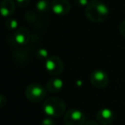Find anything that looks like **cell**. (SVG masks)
Masks as SVG:
<instances>
[{"mask_svg":"<svg viewBox=\"0 0 125 125\" xmlns=\"http://www.w3.org/2000/svg\"><path fill=\"white\" fill-rule=\"evenodd\" d=\"M120 33L125 37V21H123L120 25Z\"/></svg>","mask_w":125,"mask_h":125,"instance_id":"cell-18","label":"cell"},{"mask_svg":"<svg viewBox=\"0 0 125 125\" xmlns=\"http://www.w3.org/2000/svg\"><path fill=\"white\" fill-rule=\"evenodd\" d=\"M45 69L51 75L57 76L62 72L63 64L62 60L57 56H51L46 59Z\"/></svg>","mask_w":125,"mask_h":125,"instance_id":"cell-5","label":"cell"},{"mask_svg":"<svg viewBox=\"0 0 125 125\" xmlns=\"http://www.w3.org/2000/svg\"><path fill=\"white\" fill-rule=\"evenodd\" d=\"M5 25L9 29H16L18 26V23L16 20L12 19V20H9V21H7V22H6Z\"/></svg>","mask_w":125,"mask_h":125,"instance_id":"cell-13","label":"cell"},{"mask_svg":"<svg viewBox=\"0 0 125 125\" xmlns=\"http://www.w3.org/2000/svg\"><path fill=\"white\" fill-rule=\"evenodd\" d=\"M17 4L21 8H24L29 4V0H16Z\"/></svg>","mask_w":125,"mask_h":125,"instance_id":"cell-16","label":"cell"},{"mask_svg":"<svg viewBox=\"0 0 125 125\" xmlns=\"http://www.w3.org/2000/svg\"><path fill=\"white\" fill-rule=\"evenodd\" d=\"M64 123L66 125H85L86 116L79 110L71 109L65 114Z\"/></svg>","mask_w":125,"mask_h":125,"instance_id":"cell-4","label":"cell"},{"mask_svg":"<svg viewBox=\"0 0 125 125\" xmlns=\"http://www.w3.org/2000/svg\"><path fill=\"white\" fill-rule=\"evenodd\" d=\"M43 110L49 117H59L66 111V104L62 99L52 97L45 99L43 104Z\"/></svg>","mask_w":125,"mask_h":125,"instance_id":"cell-2","label":"cell"},{"mask_svg":"<svg viewBox=\"0 0 125 125\" xmlns=\"http://www.w3.org/2000/svg\"><path fill=\"white\" fill-rule=\"evenodd\" d=\"M90 81L94 87L97 88H104L109 83V77L105 71L98 69L92 72L90 75Z\"/></svg>","mask_w":125,"mask_h":125,"instance_id":"cell-6","label":"cell"},{"mask_svg":"<svg viewBox=\"0 0 125 125\" xmlns=\"http://www.w3.org/2000/svg\"><path fill=\"white\" fill-rule=\"evenodd\" d=\"M85 14L93 22H102L109 16V9L99 0H92L86 7Z\"/></svg>","mask_w":125,"mask_h":125,"instance_id":"cell-1","label":"cell"},{"mask_svg":"<svg viewBox=\"0 0 125 125\" xmlns=\"http://www.w3.org/2000/svg\"><path fill=\"white\" fill-rule=\"evenodd\" d=\"M49 7L51 8V4H49L47 0H40L37 3V9L40 11H46Z\"/></svg>","mask_w":125,"mask_h":125,"instance_id":"cell-12","label":"cell"},{"mask_svg":"<svg viewBox=\"0 0 125 125\" xmlns=\"http://www.w3.org/2000/svg\"><path fill=\"white\" fill-rule=\"evenodd\" d=\"M51 9L57 16H65L70 10V4L68 0H52Z\"/></svg>","mask_w":125,"mask_h":125,"instance_id":"cell-7","label":"cell"},{"mask_svg":"<svg viewBox=\"0 0 125 125\" xmlns=\"http://www.w3.org/2000/svg\"><path fill=\"white\" fill-rule=\"evenodd\" d=\"M15 11V3L13 0H3L1 2V12L4 16H10Z\"/></svg>","mask_w":125,"mask_h":125,"instance_id":"cell-11","label":"cell"},{"mask_svg":"<svg viewBox=\"0 0 125 125\" xmlns=\"http://www.w3.org/2000/svg\"><path fill=\"white\" fill-rule=\"evenodd\" d=\"M63 82L57 76H53L48 80L46 83V90L50 93H58L62 90Z\"/></svg>","mask_w":125,"mask_h":125,"instance_id":"cell-9","label":"cell"},{"mask_svg":"<svg viewBox=\"0 0 125 125\" xmlns=\"http://www.w3.org/2000/svg\"><path fill=\"white\" fill-rule=\"evenodd\" d=\"M46 88L39 83H32L28 86L25 94L31 102H40L43 100L46 95Z\"/></svg>","mask_w":125,"mask_h":125,"instance_id":"cell-3","label":"cell"},{"mask_svg":"<svg viewBox=\"0 0 125 125\" xmlns=\"http://www.w3.org/2000/svg\"><path fill=\"white\" fill-rule=\"evenodd\" d=\"M85 125H99V123H96L95 121H89L87 123H86Z\"/></svg>","mask_w":125,"mask_h":125,"instance_id":"cell-19","label":"cell"},{"mask_svg":"<svg viewBox=\"0 0 125 125\" xmlns=\"http://www.w3.org/2000/svg\"><path fill=\"white\" fill-rule=\"evenodd\" d=\"M29 32L24 28H19L14 34V40L17 44L24 45L29 40Z\"/></svg>","mask_w":125,"mask_h":125,"instance_id":"cell-10","label":"cell"},{"mask_svg":"<svg viewBox=\"0 0 125 125\" xmlns=\"http://www.w3.org/2000/svg\"><path fill=\"white\" fill-rule=\"evenodd\" d=\"M75 1L80 6H87V4H89L88 0H75Z\"/></svg>","mask_w":125,"mask_h":125,"instance_id":"cell-17","label":"cell"},{"mask_svg":"<svg viewBox=\"0 0 125 125\" xmlns=\"http://www.w3.org/2000/svg\"><path fill=\"white\" fill-rule=\"evenodd\" d=\"M37 55H38L39 57H41V58H48V52L45 49H40L38 52Z\"/></svg>","mask_w":125,"mask_h":125,"instance_id":"cell-15","label":"cell"},{"mask_svg":"<svg viewBox=\"0 0 125 125\" xmlns=\"http://www.w3.org/2000/svg\"><path fill=\"white\" fill-rule=\"evenodd\" d=\"M97 120L100 124L103 125H110L112 123L114 120V113L112 111L107 108L99 110L96 114Z\"/></svg>","mask_w":125,"mask_h":125,"instance_id":"cell-8","label":"cell"},{"mask_svg":"<svg viewBox=\"0 0 125 125\" xmlns=\"http://www.w3.org/2000/svg\"><path fill=\"white\" fill-rule=\"evenodd\" d=\"M41 125H56L52 117H46L42 121Z\"/></svg>","mask_w":125,"mask_h":125,"instance_id":"cell-14","label":"cell"}]
</instances>
